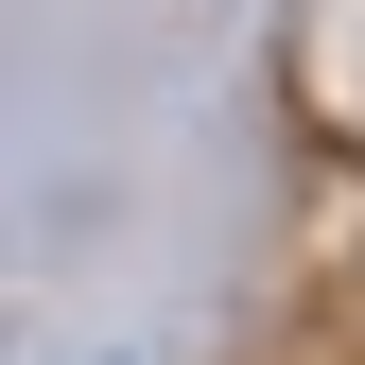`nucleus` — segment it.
I'll list each match as a JSON object with an SVG mask.
<instances>
[]
</instances>
